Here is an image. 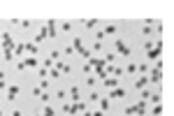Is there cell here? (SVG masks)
<instances>
[{"mask_svg":"<svg viewBox=\"0 0 174 116\" xmlns=\"http://www.w3.org/2000/svg\"><path fill=\"white\" fill-rule=\"evenodd\" d=\"M137 114V105H130V107H125V116H135Z\"/></svg>","mask_w":174,"mask_h":116,"instance_id":"9a60e30c","label":"cell"},{"mask_svg":"<svg viewBox=\"0 0 174 116\" xmlns=\"http://www.w3.org/2000/svg\"><path fill=\"white\" fill-rule=\"evenodd\" d=\"M26 51H28V54H30V56H35V54H37V46H35V44H30V42H28V44H26Z\"/></svg>","mask_w":174,"mask_h":116,"instance_id":"d6986e66","label":"cell"},{"mask_svg":"<svg viewBox=\"0 0 174 116\" xmlns=\"http://www.w3.org/2000/svg\"><path fill=\"white\" fill-rule=\"evenodd\" d=\"M63 112H65V114H72V116H77V114H84V112H86V105H84V102H74V105H65V107H63Z\"/></svg>","mask_w":174,"mask_h":116,"instance_id":"6da1fadb","label":"cell"},{"mask_svg":"<svg viewBox=\"0 0 174 116\" xmlns=\"http://www.w3.org/2000/svg\"><path fill=\"white\" fill-rule=\"evenodd\" d=\"M107 107H109V100H102V102H100V112H104Z\"/></svg>","mask_w":174,"mask_h":116,"instance_id":"f546056e","label":"cell"},{"mask_svg":"<svg viewBox=\"0 0 174 116\" xmlns=\"http://www.w3.org/2000/svg\"><path fill=\"white\" fill-rule=\"evenodd\" d=\"M88 98H91V102H98V100H100V95H98L95 91H91V95H88Z\"/></svg>","mask_w":174,"mask_h":116,"instance_id":"83f0119b","label":"cell"},{"mask_svg":"<svg viewBox=\"0 0 174 116\" xmlns=\"http://www.w3.org/2000/svg\"><path fill=\"white\" fill-rule=\"evenodd\" d=\"M0 116H2V109H0Z\"/></svg>","mask_w":174,"mask_h":116,"instance_id":"8d00e7d4","label":"cell"},{"mask_svg":"<svg viewBox=\"0 0 174 116\" xmlns=\"http://www.w3.org/2000/svg\"><path fill=\"white\" fill-rule=\"evenodd\" d=\"M23 63H26V67H37V58H35V56H28V58H23Z\"/></svg>","mask_w":174,"mask_h":116,"instance_id":"30bf717a","label":"cell"},{"mask_svg":"<svg viewBox=\"0 0 174 116\" xmlns=\"http://www.w3.org/2000/svg\"><path fill=\"white\" fill-rule=\"evenodd\" d=\"M123 95H125L123 88H112V93H109V98H123Z\"/></svg>","mask_w":174,"mask_h":116,"instance_id":"7c38bea8","label":"cell"},{"mask_svg":"<svg viewBox=\"0 0 174 116\" xmlns=\"http://www.w3.org/2000/svg\"><path fill=\"white\" fill-rule=\"evenodd\" d=\"M153 114L160 116V114H163V107H160V105H156V107H153Z\"/></svg>","mask_w":174,"mask_h":116,"instance_id":"4dcf8cb0","label":"cell"},{"mask_svg":"<svg viewBox=\"0 0 174 116\" xmlns=\"http://www.w3.org/2000/svg\"><path fill=\"white\" fill-rule=\"evenodd\" d=\"M12 116H23V114H21V109H14V112H12Z\"/></svg>","mask_w":174,"mask_h":116,"instance_id":"d6a6232c","label":"cell"},{"mask_svg":"<svg viewBox=\"0 0 174 116\" xmlns=\"http://www.w3.org/2000/svg\"><path fill=\"white\" fill-rule=\"evenodd\" d=\"M35 116H42V114H37V112H35Z\"/></svg>","mask_w":174,"mask_h":116,"instance_id":"d590c367","label":"cell"},{"mask_svg":"<svg viewBox=\"0 0 174 116\" xmlns=\"http://www.w3.org/2000/svg\"><path fill=\"white\" fill-rule=\"evenodd\" d=\"M125 72H128V74H135V72H137V65H135V63H130V65H128V70H125Z\"/></svg>","mask_w":174,"mask_h":116,"instance_id":"4316f807","label":"cell"},{"mask_svg":"<svg viewBox=\"0 0 174 116\" xmlns=\"http://www.w3.org/2000/svg\"><path fill=\"white\" fill-rule=\"evenodd\" d=\"M49 74H51L53 79H61V70H56V67H51V70H49Z\"/></svg>","mask_w":174,"mask_h":116,"instance_id":"44dd1931","label":"cell"},{"mask_svg":"<svg viewBox=\"0 0 174 116\" xmlns=\"http://www.w3.org/2000/svg\"><path fill=\"white\" fill-rule=\"evenodd\" d=\"M44 37H49V35H46V26H44L42 30H40V33H37V40H35V42H42Z\"/></svg>","mask_w":174,"mask_h":116,"instance_id":"ac0fdd59","label":"cell"},{"mask_svg":"<svg viewBox=\"0 0 174 116\" xmlns=\"http://www.w3.org/2000/svg\"><path fill=\"white\" fill-rule=\"evenodd\" d=\"M33 95H35V98H42V95H44V91L40 88V86H35V88H33Z\"/></svg>","mask_w":174,"mask_h":116,"instance_id":"7402d4cb","label":"cell"},{"mask_svg":"<svg viewBox=\"0 0 174 116\" xmlns=\"http://www.w3.org/2000/svg\"><path fill=\"white\" fill-rule=\"evenodd\" d=\"M84 26H86L88 30H93V28L98 26V21H95V19H88V21H84Z\"/></svg>","mask_w":174,"mask_h":116,"instance_id":"2e32d148","label":"cell"},{"mask_svg":"<svg viewBox=\"0 0 174 116\" xmlns=\"http://www.w3.org/2000/svg\"><path fill=\"white\" fill-rule=\"evenodd\" d=\"M160 67H163V61H158L156 70L151 72V79H148V81H160Z\"/></svg>","mask_w":174,"mask_h":116,"instance_id":"277c9868","label":"cell"},{"mask_svg":"<svg viewBox=\"0 0 174 116\" xmlns=\"http://www.w3.org/2000/svg\"><path fill=\"white\" fill-rule=\"evenodd\" d=\"M46 35L56 37V21H46Z\"/></svg>","mask_w":174,"mask_h":116,"instance_id":"5b68a950","label":"cell"},{"mask_svg":"<svg viewBox=\"0 0 174 116\" xmlns=\"http://www.w3.org/2000/svg\"><path fill=\"white\" fill-rule=\"evenodd\" d=\"M23 51H26V44H16V46H14V56H19V61H21Z\"/></svg>","mask_w":174,"mask_h":116,"instance_id":"8fae6325","label":"cell"},{"mask_svg":"<svg viewBox=\"0 0 174 116\" xmlns=\"http://www.w3.org/2000/svg\"><path fill=\"white\" fill-rule=\"evenodd\" d=\"M51 65H53V61H51V58H46V61H44V70H49Z\"/></svg>","mask_w":174,"mask_h":116,"instance_id":"1f68e13d","label":"cell"},{"mask_svg":"<svg viewBox=\"0 0 174 116\" xmlns=\"http://www.w3.org/2000/svg\"><path fill=\"white\" fill-rule=\"evenodd\" d=\"M146 54H148V58H153V61H158V58H160V44L151 46V49H148Z\"/></svg>","mask_w":174,"mask_h":116,"instance_id":"3957f363","label":"cell"},{"mask_svg":"<svg viewBox=\"0 0 174 116\" xmlns=\"http://www.w3.org/2000/svg\"><path fill=\"white\" fill-rule=\"evenodd\" d=\"M137 70L142 72V74H146V70H148V65H146V63H139V65H137Z\"/></svg>","mask_w":174,"mask_h":116,"instance_id":"d4e9b609","label":"cell"},{"mask_svg":"<svg viewBox=\"0 0 174 116\" xmlns=\"http://www.w3.org/2000/svg\"><path fill=\"white\" fill-rule=\"evenodd\" d=\"M91 116H104V112H93Z\"/></svg>","mask_w":174,"mask_h":116,"instance_id":"836d02e7","label":"cell"},{"mask_svg":"<svg viewBox=\"0 0 174 116\" xmlns=\"http://www.w3.org/2000/svg\"><path fill=\"white\" fill-rule=\"evenodd\" d=\"M104 33H107V35H114V33H116V26H114V23H109V26L104 28Z\"/></svg>","mask_w":174,"mask_h":116,"instance_id":"ffe728a7","label":"cell"},{"mask_svg":"<svg viewBox=\"0 0 174 116\" xmlns=\"http://www.w3.org/2000/svg\"><path fill=\"white\" fill-rule=\"evenodd\" d=\"M70 98L74 100V102H79V86H72L70 88Z\"/></svg>","mask_w":174,"mask_h":116,"instance_id":"4fadbf2b","label":"cell"},{"mask_svg":"<svg viewBox=\"0 0 174 116\" xmlns=\"http://www.w3.org/2000/svg\"><path fill=\"white\" fill-rule=\"evenodd\" d=\"M160 93H153V95H151V102H153V105H160Z\"/></svg>","mask_w":174,"mask_h":116,"instance_id":"603a6c76","label":"cell"},{"mask_svg":"<svg viewBox=\"0 0 174 116\" xmlns=\"http://www.w3.org/2000/svg\"><path fill=\"white\" fill-rule=\"evenodd\" d=\"M7 79V74H5V72H0V81H5Z\"/></svg>","mask_w":174,"mask_h":116,"instance_id":"e575fe53","label":"cell"},{"mask_svg":"<svg viewBox=\"0 0 174 116\" xmlns=\"http://www.w3.org/2000/svg\"><path fill=\"white\" fill-rule=\"evenodd\" d=\"M72 54H74V46L68 44V46H65V56H72Z\"/></svg>","mask_w":174,"mask_h":116,"instance_id":"f1b7e54d","label":"cell"},{"mask_svg":"<svg viewBox=\"0 0 174 116\" xmlns=\"http://www.w3.org/2000/svg\"><path fill=\"white\" fill-rule=\"evenodd\" d=\"M146 84H148V74H142V77H139V79L135 81V86H137V88H144Z\"/></svg>","mask_w":174,"mask_h":116,"instance_id":"ba28073f","label":"cell"},{"mask_svg":"<svg viewBox=\"0 0 174 116\" xmlns=\"http://www.w3.org/2000/svg\"><path fill=\"white\" fill-rule=\"evenodd\" d=\"M7 95H9L7 100H16V95H19V86H7Z\"/></svg>","mask_w":174,"mask_h":116,"instance_id":"8992f818","label":"cell"},{"mask_svg":"<svg viewBox=\"0 0 174 116\" xmlns=\"http://www.w3.org/2000/svg\"><path fill=\"white\" fill-rule=\"evenodd\" d=\"M74 51H79V54H81V51H84V40H81V37H74Z\"/></svg>","mask_w":174,"mask_h":116,"instance_id":"9c48e42d","label":"cell"},{"mask_svg":"<svg viewBox=\"0 0 174 116\" xmlns=\"http://www.w3.org/2000/svg\"><path fill=\"white\" fill-rule=\"evenodd\" d=\"M49 58H51L53 63H56V61H61V51H58V49H53L51 54H49Z\"/></svg>","mask_w":174,"mask_h":116,"instance_id":"e0dca14e","label":"cell"},{"mask_svg":"<svg viewBox=\"0 0 174 116\" xmlns=\"http://www.w3.org/2000/svg\"><path fill=\"white\" fill-rule=\"evenodd\" d=\"M95 77H93V74H88V77H86V84H88V86H95Z\"/></svg>","mask_w":174,"mask_h":116,"instance_id":"484cf974","label":"cell"},{"mask_svg":"<svg viewBox=\"0 0 174 116\" xmlns=\"http://www.w3.org/2000/svg\"><path fill=\"white\" fill-rule=\"evenodd\" d=\"M56 70H61V72H70V67L65 65L63 61H56Z\"/></svg>","mask_w":174,"mask_h":116,"instance_id":"5bb4252c","label":"cell"},{"mask_svg":"<svg viewBox=\"0 0 174 116\" xmlns=\"http://www.w3.org/2000/svg\"><path fill=\"white\" fill-rule=\"evenodd\" d=\"M116 84H118V79H116V77H114V79H112V77H104V86H107L109 91L116 88Z\"/></svg>","mask_w":174,"mask_h":116,"instance_id":"52a82bcc","label":"cell"},{"mask_svg":"<svg viewBox=\"0 0 174 116\" xmlns=\"http://www.w3.org/2000/svg\"><path fill=\"white\" fill-rule=\"evenodd\" d=\"M116 49H118V54H121V56H125V58L130 56V46L125 44L123 40H116Z\"/></svg>","mask_w":174,"mask_h":116,"instance_id":"7a4b0ae2","label":"cell"},{"mask_svg":"<svg viewBox=\"0 0 174 116\" xmlns=\"http://www.w3.org/2000/svg\"><path fill=\"white\" fill-rule=\"evenodd\" d=\"M42 116H56V112H53L51 107H44V112H42Z\"/></svg>","mask_w":174,"mask_h":116,"instance_id":"cb8c5ba5","label":"cell"}]
</instances>
